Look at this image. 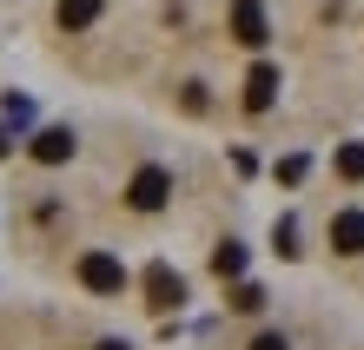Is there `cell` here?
Instances as JSON below:
<instances>
[{"label":"cell","mask_w":364,"mask_h":350,"mask_svg":"<svg viewBox=\"0 0 364 350\" xmlns=\"http://www.w3.org/2000/svg\"><path fill=\"white\" fill-rule=\"evenodd\" d=\"M80 284H87V291L119 297V291H126V265H119V258H106V251H87V258H80Z\"/></svg>","instance_id":"1"},{"label":"cell","mask_w":364,"mask_h":350,"mask_svg":"<svg viewBox=\"0 0 364 350\" xmlns=\"http://www.w3.org/2000/svg\"><path fill=\"white\" fill-rule=\"evenodd\" d=\"M166 192H173V179H166L159 165H146V172H133V192H126V205H133V212H159V205H166Z\"/></svg>","instance_id":"2"},{"label":"cell","mask_w":364,"mask_h":350,"mask_svg":"<svg viewBox=\"0 0 364 350\" xmlns=\"http://www.w3.org/2000/svg\"><path fill=\"white\" fill-rule=\"evenodd\" d=\"M331 251H345V258L364 251V212H338L331 218Z\"/></svg>","instance_id":"3"},{"label":"cell","mask_w":364,"mask_h":350,"mask_svg":"<svg viewBox=\"0 0 364 350\" xmlns=\"http://www.w3.org/2000/svg\"><path fill=\"white\" fill-rule=\"evenodd\" d=\"M146 291H153L146 304H159V311H166V304H179V297H186V284H179V271H166V265H153V271H146Z\"/></svg>","instance_id":"4"},{"label":"cell","mask_w":364,"mask_h":350,"mask_svg":"<svg viewBox=\"0 0 364 350\" xmlns=\"http://www.w3.org/2000/svg\"><path fill=\"white\" fill-rule=\"evenodd\" d=\"M232 27H239L245 47H259V40H265V13H259V0H232Z\"/></svg>","instance_id":"5"},{"label":"cell","mask_w":364,"mask_h":350,"mask_svg":"<svg viewBox=\"0 0 364 350\" xmlns=\"http://www.w3.org/2000/svg\"><path fill=\"white\" fill-rule=\"evenodd\" d=\"M67 152H73V133H67V126H47V133L33 139V159H40V165H60Z\"/></svg>","instance_id":"6"},{"label":"cell","mask_w":364,"mask_h":350,"mask_svg":"<svg viewBox=\"0 0 364 350\" xmlns=\"http://www.w3.org/2000/svg\"><path fill=\"white\" fill-rule=\"evenodd\" d=\"M272 86H278V73H272V67H259V73H252V93H245V106H252V113H265V106H272Z\"/></svg>","instance_id":"7"},{"label":"cell","mask_w":364,"mask_h":350,"mask_svg":"<svg viewBox=\"0 0 364 350\" xmlns=\"http://www.w3.org/2000/svg\"><path fill=\"white\" fill-rule=\"evenodd\" d=\"M100 0H60V27H93Z\"/></svg>","instance_id":"8"},{"label":"cell","mask_w":364,"mask_h":350,"mask_svg":"<svg viewBox=\"0 0 364 350\" xmlns=\"http://www.w3.org/2000/svg\"><path fill=\"white\" fill-rule=\"evenodd\" d=\"M338 172H345V179H364V146H345V152H338Z\"/></svg>","instance_id":"9"},{"label":"cell","mask_w":364,"mask_h":350,"mask_svg":"<svg viewBox=\"0 0 364 350\" xmlns=\"http://www.w3.org/2000/svg\"><path fill=\"white\" fill-rule=\"evenodd\" d=\"M232 304H239V311H259L265 291H259V284H239V291H232Z\"/></svg>","instance_id":"10"},{"label":"cell","mask_w":364,"mask_h":350,"mask_svg":"<svg viewBox=\"0 0 364 350\" xmlns=\"http://www.w3.org/2000/svg\"><path fill=\"white\" fill-rule=\"evenodd\" d=\"M239 265H245V258H239V245H225L219 258H212V271H219V278H232V271H239Z\"/></svg>","instance_id":"11"},{"label":"cell","mask_w":364,"mask_h":350,"mask_svg":"<svg viewBox=\"0 0 364 350\" xmlns=\"http://www.w3.org/2000/svg\"><path fill=\"white\" fill-rule=\"evenodd\" d=\"M252 350H291V344L278 337V331H265V337H252Z\"/></svg>","instance_id":"12"},{"label":"cell","mask_w":364,"mask_h":350,"mask_svg":"<svg viewBox=\"0 0 364 350\" xmlns=\"http://www.w3.org/2000/svg\"><path fill=\"white\" fill-rule=\"evenodd\" d=\"M93 350H126V344H93Z\"/></svg>","instance_id":"13"},{"label":"cell","mask_w":364,"mask_h":350,"mask_svg":"<svg viewBox=\"0 0 364 350\" xmlns=\"http://www.w3.org/2000/svg\"><path fill=\"white\" fill-rule=\"evenodd\" d=\"M0 159H7V133H0Z\"/></svg>","instance_id":"14"}]
</instances>
